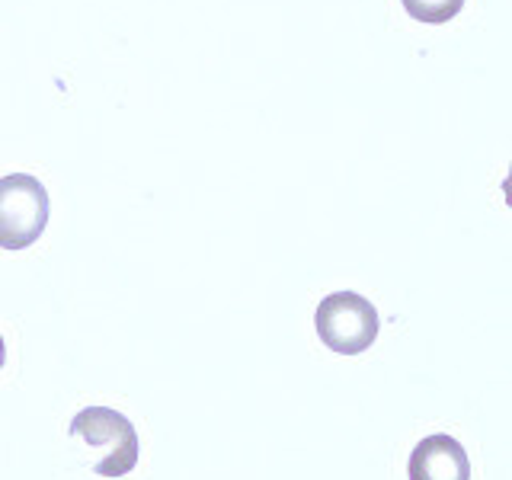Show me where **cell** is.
Here are the masks:
<instances>
[{
    "label": "cell",
    "mask_w": 512,
    "mask_h": 480,
    "mask_svg": "<svg viewBox=\"0 0 512 480\" xmlns=\"http://www.w3.org/2000/svg\"><path fill=\"white\" fill-rule=\"evenodd\" d=\"M7 362V346H4V336H0V368H4Z\"/></svg>",
    "instance_id": "7"
},
{
    "label": "cell",
    "mask_w": 512,
    "mask_h": 480,
    "mask_svg": "<svg viewBox=\"0 0 512 480\" xmlns=\"http://www.w3.org/2000/svg\"><path fill=\"white\" fill-rule=\"evenodd\" d=\"M503 196H506V205L512 208V164H509V176L503 180Z\"/></svg>",
    "instance_id": "6"
},
{
    "label": "cell",
    "mask_w": 512,
    "mask_h": 480,
    "mask_svg": "<svg viewBox=\"0 0 512 480\" xmlns=\"http://www.w3.org/2000/svg\"><path fill=\"white\" fill-rule=\"evenodd\" d=\"M410 480H471L468 452L445 432L426 436L410 455Z\"/></svg>",
    "instance_id": "4"
},
{
    "label": "cell",
    "mask_w": 512,
    "mask_h": 480,
    "mask_svg": "<svg viewBox=\"0 0 512 480\" xmlns=\"http://www.w3.org/2000/svg\"><path fill=\"white\" fill-rule=\"evenodd\" d=\"M314 327L320 343L340 356H359L378 340V311L375 304L356 292H333L317 304Z\"/></svg>",
    "instance_id": "2"
},
{
    "label": "cell",
    "mask_w": 512,
    "mask_h": 480,
    "mask_svg": "<svg viewBox=\"0 0 512 480\" xmlns=\"http://www.w3.org/2000/svg\"><path fill=\"white\" fill-rule=\"evenodd\" d=\"M400 4L420 23H448L461 13L464 0H400Z\"/></svg>",
    "instance_id": "5"
},
{
    "label": "cell",
    "mask_w": 512,
    "mask_h": 480,
    "mask_svg": "<svg viewBox=\"0 0 512 480\" xmlns=\"http://www.w3.org/2000/svg\"><path fill=\"white\" fill-rule=\"evenodd\" d=\"M71 436L84 439L100 461L93 471L100 477H125L138 464V432L128 416L112 407H87L71 420Z\"/></svg>",
    "instance_id": "1"
},
{
    "label": "cell",
    "mask_w": 512,
    "mask_h": 480,
    "mask_svg": "<svg viewBox=\"0 0 512 480\" xmlns=\"http://www.w3.org/2000/svg\"><path fill=\"white\" fill-rule=\"evenodd\" d=\"M48 224V192L29 173L0 176V250H26Z\"/></svg>",
    "instance_id": "3"
}]
</instances>
